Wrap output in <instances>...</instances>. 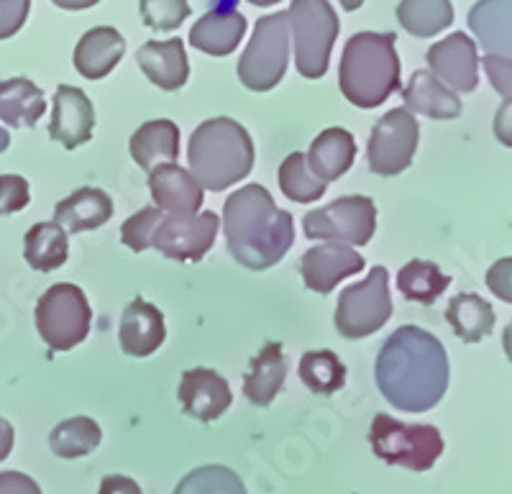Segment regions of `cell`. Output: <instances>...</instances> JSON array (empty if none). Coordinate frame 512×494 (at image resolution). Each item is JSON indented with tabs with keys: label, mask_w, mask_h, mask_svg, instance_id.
<instances>
[{
	"label": "cell",
	"mask_w": 512,
	"mask_h": 494,
	"mask_svg": "<svg viewBox=\"0 0 512 494\" xmlns=\"http://www.w3.org/2000/svg\"><path fill=\"white\" fill-rule=\"evenodd\" d=\"M469 29L487 54L512 59V0H479L469 11Z\"/></svg>",
	"instance_id": "obj_26"
},
{
	"label": "cell",
	"mask_w": 512,
	"mask_h": 494,
	"mask_svg": "<svg viewBox=\"0 0 512 494\" xmlns=\"http://www.w3.org/2000/svg\"><path fill=\"white\" fill-rule=\"evenodd\" d=\"M287 379V356L282 343L267 341L262 351L249 361L244 374V395L251 405L267 407L280 395Z\"/></svg>",
	"instance_id": "obj_20"
},
{
	"label": "cell",
	"mask_w": 512,
	"mask_h": 494,
	"mask_svg": "<svg viewBox=\"0 0 512 494\" xmlns=\"http://www.w3.org/2000/svg\"><path fill=\"white\" fill-rule=\"evenodd\" d=\"M326 182L308 169L303 152H292L280 164V190L292 203H315L326 195Z\"/></svg>",
	"instance_id": "obj_35"
},
{
	"label": "cell",
	"mask_w": 512,
	"mask_h": 494,
	"mask_svg": "<svg viewBox=\"0 0 512 494\" xmlns=\"http://www.w3.org/2000/svg\"><path fill=\"white\" fill-rule=\"evenodd\" d=\"M484 70H487L489 82H492V88L502 95V98H512V59H502V57H487L482 59Z\"/></svg>",
	"instance_id": "obj_42"
},
{
	"label": "cell",
	"mask_w": 512,
	"mask_h": 494,
	"mask_svg": "<svg viewBox=\"0 0 512 494\" xmlns=\"http://www.w3.org/2000/svg\"><path fill=\"white\" fill-rule=\"evenodd\" d=\"M103 441V431L93 418L77 415V418H67L49 433V448L59 459H82L90 456L95 448Z\"/></svg>",
	"instance_id": "obj_33"
},
{
	"label": "cell",
	"mask_w": 512,
	"mask_h": 494,
	"mask_svg": "<svg viewBox=\"0 0 512 494\" xmlns=\"http://www.w3.org/2000/svg\"><path fill=\"white\" fill-rule=\"evenodd\" d=\"M356 159V141L354 136L346 131V128H326L320 131L318 139H313L308 154H305V162L308 169L313 172L318 180L328 182L344 177L351 169Z\"/></svg>",
	"instance_id": "obj_25"
},
{
	"label": "cell",
	"mask_w": 512,
	"mask_h": 494,
	"mask_svg": "<svg viewBox=\"0 0 512 494\" xmlns=\"http://www.w3.org/2000/svg\"><path fill=\"white\" fill-rule=\"evenodd\" d=\"M292 31L297 72L308 80H320L328 72V59L341 24L328 0H292L287 11Z\"/></svg>",
	"instance_id": "obj_6"
},
{
	"label": "cell",
	"mask_w": 512,
	"mask_h": 494,
	"mask_svg": "<svg viewBox=\"0 0 512 494\" xmlns=\"http://www.w3.org/2000/svg\"><path fill=\"white\" fill-rule=\"evenodd\" d=\"M246 34V18L236 8L208 11L190 31V44L210 57H228L236 52Z\"/></svg>",
	"instance_id": "obj_21"
},
{
	"label": "cell",
	"mask_w": 512,
	"mask_h": 494,
	"mask_svg": "<svg viewBox=\"0 0 512 494\" xmlns=\"http://www.w3.org/2000/svg\"><path fill=\"white\" fill-rule=\"evenodd\" d=\"M93 308L77 285L59 282L36 303V331L52 351H72L88 338Z\"/></svg>",
	"instance_id": "obj_8"
},
{
	"label": "cell",
	"mask_w": 512,
	"mask_h": 494,
	"mask_svg": "<svg viewBox=\"0 0 512 494\" xmlns=\"http://www.w3.org/2000/svg\"><path fill=\"white\" fill-rule=\"evenodd\" d=\"M139 11L144 26L152 31H175L190 16L187 0H139Z\"/></svg>",
	"instance_id": "obj_37"
},
{
	"label": "cell",
	"mask_w": 512,
	"mask_h": 494,
	"mask_svg": "<svg viewBox=\"0 0 512 494\" xmlns=\"http://www.w3.org/2000/svg\"><path fill=\"white\" fill-rule=\"evenodd\" d=\"M290 57L287 11H277L256 21L254 36L239 59V80L251 93H269L282 82Z\"/></svg>",
	"instance_id": "obj_7"
},
{
	"label": "cell",
	"mask_w": 512,
	"mask_h": 494,
	"mask_svg": "<svg viewBox=\"0 0 512 494\" xmlns=\"http://www.w3.org/2000/svg\"><path fill=\"white\" fill-rule=\"evenodd\" d=\"M405 111L420 113V116L436 118V121H454L461 116V98L448 90L433 72H413L410 82L402 90Z\"/></svg>",
	"instance_id": "obj_24"
},
{
	"label": "cell",
	"mask_w": 512,
	"mask_h": 494,
	"mask_svg": "<svg viewBox=\"0 0 512 494\" xmlns=\"http://www.w3.org/2000/svg\"><path fill=\"white\" fill-rule=\"evenodd\" d=\"M24 259L36 272L62 269L70 259V239L59 223H34L24 236Z\"/></svg>",
	"instance_id": "obj_29"
},
{
	"label": "cell",
	"mask_w": 512,
	"mask_h": 494,
	"mask_svg": "<svg viewBox=\"0 0 512 494\" xmlns=\"http://www.w3.org/2000/svg\"><path fill=\"white\" fill-rule=\"evenodd\" d=\"M128 152L146 172H152L162 162H175L180 157V128L169 118L146 121L128 139Z\"/></svg>",
	"instance_id": "obj_27"
},
{
	"label": "cell",
	"mask_w": 512,
	"mask_h": 494,
	"mask_svg": "<svg viewBox=\"0 0 512 494\" xmlns=\"http://www.w3.org/2000/svg\"><path fill=\"white\" fill-rule=\"evenodd\" d=\"M16 443V431L6 418H0V461H6Z\"/></svg>",
	"instance_id": "obj_46"
},
{
	"label": "cell",
	"mask_w": 512,
	"mask_h": 494,
	"mask_svg": "<svg viewBox=\"0 0 512 494\" xmlns=\"http://www.w3.org/2000/svg\"><path fill=\"white\" fill-rule=\"evenodd\" d=\"M495 136L502 146L512 149V98L502 100L495 113Z\"/></svg>",
	"instance_id": "obj_44"
},
{
	"label": "cell",
	"mask_w": 512,
	"mask_h": 494,
	"mask_svg": "<svg viewBox=\"0 0 512 494\" xmlns=\"http://www.w3.org/2000/svg\"><path fill=\"white\" fill-rule=\"evenodd\" d=\"M126 41L113 26H95L77 41L75 70L88 80H103L118 67Z\"/></svg>",
	"instance_id": "obj_23"
},
{
	"label": "cell",
	"mask_w": 512,
	"mask_h": 494,
	"mask_svg": "<svg viewBox=\"0 0 512 494\" xmlns=\"http://www.w3.org/2000/svg\"><path fill=\"white\" fill-rule=\"evenodd\" d=\"M390 318V272L384 267H374L364 282L349 285L338 295L333 326L344 338L356 341V338L374 336Z\"/></svg>",
	"instance_id": "obj_9"
},
{
	"label": "cell",
	"mask_w": 512,
	"mask_h": 494,
	"mask_svg": "<svg viewBox=\"0 0 512 494\" xmlns=\"http://www.w3.org/2000/svg\"><path fill=\"white\" fill-rule=\"evenodd\" d=\"M218 226L221 218L210 210L198 216H162L152 233V246L175 262H203L216 244Z\"/></svg>",
	"instance_id": "obj_12"
},
{
	"label": "cell",
	"mask_w": 512,
	"mask_h": 494,
	"mask_svg": "<svg viewBox=\"0 0 512 494\" xmlns=\"http://www.w3.org/2000/svg\"><path fill=\"white\" fill-rule=\"evenodd\" d=\"M303 231L313 241L344 246H367L377 231V208L372 198L346 195L303 218Z\"/></svg>",
	"instance_id": "obj_10"
},
{
	"label": "cell",
	"mask_w": 512,
	"mask_h": 494,
	"mask_svg": "<svg viewBox=\"0 0 512 494\" xmlns=\"http://www.w3.org/2000/svg\"><path fill=\"white\" fill-rule=\"evenodd\" d=\"M428 64L436 77H441L446 85L456 90V93H472L479 85V57L477 44L466 34L456 31V34L446 36L443 41L433 44L428 49Z\"/></svg>",
	"instance_id": "obj_16"
},
{
	"label": "cell",
	"mask_w": 512,
	"mask_h": 494,
	"mask_svg": "<svg viewBox=\"0 0 512 494\" xmlns=\"http://www.w3.org/2000/svg\"><path fill=\"white\" fill-rule=\"evenodd\" d=\"M338 85L344 98L364 111H372L400 90L395 34L359 31L351 36L338 67Z\"/></svg>",
	"instance_id": "obj_4"
},
{
	"label": "cell",
	"mask_w": 512,
	"mask_h": 494,
	"mask_svg": "<svg viewBox=\"0 0 512 494\" xmlns=\"http://www.w3.org/2000/svg\"><path fill=\"white\" fill-rule=\"evenodd\" d=\"M251 6H259V8H267V6H274V3H280V0H249Z\"/></svg>",
	"instance_id": "obj_51"
},
{
	"label": "cell",
	"mask_w": 512,
	"mask_h": 494,
	"mask_svg": "<svg viewBox=\"0 0 512 494\" xmlns=\"http://www.w3.org/2000/svg\"><path fill=\"white\" fill-rule=\"evenodd\" d=\"M223 231L233 259L254 272L282 262L295 241V221L262 185L241 187L226 200Z\"/></svg>",
	"instance_id": "obj_2"
},
{
	"label": "cell",
	"mask_w": 512,
	"mask_h": 494,
	"mask_svg": "<svg viewBox=\"0 0 512 494\" xmlns=\"http://www.w3.org/2000/svg\"><path fill=\"white\" fill-rule=\"evenodd\" d=\"M8 146H11V134H8V131H6V128H3V126H0V154H3V152H6V149H8Z\"/></svg>",
	"instance_id": "obj_49"
},
{
	"label": "cell",
	"mask_w": 512,
	"mask_h": 494,
	"mask_svg": "<svg viewBox=\"0 0 512 494\" xmlns=\"http://www.w3.org/2000/svg\"><path fill=\"white\" fill-rule=\"evenodd\" d=\"M95 108L93 100L72 85H59L52 100V123L49 136L64 149H80L93 139Z\"/></svg>",
	"instance_id": "obj_15"
},
{
	"label": "cell",
	"mask_w": 512,
	"mask_h": 494,
	"mask_svg": "<svg viewBox=\"0 0 512 494\" xmlns=\"http://www.w3.org/2000/svg\"><path fill=\"white\" fill-rule=\"evenodd\" d=\"M502 346H505V354L512 364V323L505 328V333H502Z\"/></svg>",
	"instance_id": "obj_48"
},
{
	"label": "cell",
	"mask_w": 512,
	"mask_h": 494,
	"mask_svg": "<svg viewBox=\"0 0 512 494\" xmlns=\"http://www.w3.org/2000/svg\"><path fill=\"white\" fill-rule=\"evenodd\" d=\"M149 192L169 216H198L205 200L200 182L177 162H162L149 172Z\"/></svg>",
	"instance_id": "obj_17"
},
{
	"label": "cell",
	"mask_w": 512,
	"mask_h": 494,
	"mask_svg": "<svg viewBox=\"0 0 512 494\" xmlns=\"http://www.w3.org/2000/svg\"><path fill=\"white\" fill-rule=\"evenodd\" d=\"M341 6H344V11H356V8L364 6V0H338Z\"/></svg>",
	"instance_id": "obj_50"
},
{
	"label": "cell",
	"mask_w": 512,
	"mask_h": 494,
	"mask_svg": "<svg viewBox=\"0 0 512 494\" xmlns=\"http://www.w3.org/2000/svg\"><path fill=\"white\" fill-rule=\"evenodd\" d=\"M451 285V277L441 272L436 262L413 259L397 272V290L405 300L420 305H433Z\"/></svg>",
	"instance_id": "obj_31"
},
{
	"label": "cell",
	"mask_w": 512,
	"mask_h": 494,
	"mask_svg": "<svg viewBox=\"0 0 512 494\" xmlns=\"http://www.w3.org/2000/svg\"><path fill=\"white\" fill-rule=\"evenodd\" d=\"M420 144V126L405 108L384 113L372 128L367 146L369 169L379 177H397L413 164Z\"/></svg>",
	"instance_id": "obj_11"
},
{
	"label": "cell",
	"mask_w": 512,
	"mask_h": 494,
	"mask_svg": "<svg viewBox=\"0 0 512 494\" xmlns=\"http://www.w3.org/2000/svg\"><path fill=\"white\" fill-rule=\"evenodd\" d=\"M172 494H249L244 482L233 469L221 464L198 466L185 474Z\"/></svg>",
	"instance_id": "obj_36"
},
{
	"label": "cell",
	"mask_w": 512,
	"mask_h": 494,
	"mask_svg": "<svg viewBox=\"0 0 512 494\" xmlns=\"http://www.w3.org/2000/svg\"><path fill=\"white\" fill-rule=\"evenodd\" d=\"M397 21L410 36L428 39L454 24L451 0H400Z\"/></svg>",
	"instance_id": "obj_32"
},
{
	"label": "cell",
	"mask_w": 512,
	"mask_h": 494,
	"mask_svg": "<svg viewBox=\"0 0 512 494\" xmlns=\"http://www.w3.org/2000/svg\"><path fill=\"white\" fill-rule=\"evenodd\" d=\"M54 6L64 8V11H85V8L98 6L100 0H52Z\"/></svg>",
	"instance_id": "obj_47"
},
{
	"label": "cell",
	"mask_w": 512,
	"mask_h": 494,
	"mask_svg": "<svg viewBox=\"0 0 512 494\" xmlns=\"http://www.w3.org/2000/svg\"><path fill=\"white\" fill-rule=\"evenodd\" d=\"M31 203L29 180L21 175H0V218L13 216Z\"/></svg>",
	"instance_id": "obj_39"
},
{
	"label": "cell",
	"mask_w": 512,
	"mask_h": 494,
	"mask_svg": "<svg viewBox=\"0 0 512 494\" xmlns=\"http://www.w3.org/2000/svg\"><path fill=\"white\" fill-rule=\"evenodd\" d=\"M159 221H162V210H159L157 205L141 208L136 216H131L121 226V241L128 249L136 251V254L152 249V233Z\"/></svg>",
	"instance_id": "obj_38"
},
{
	"label": "cell",
	"mask_w": 512,
	"mask_h": 494,
	"mask_svg": "<svg viewBox=\"0 0 512 494\" xmlns=\"http://www.w3.org/2000/svg\"><path fill=\"white\" fill-rule=\"evenodd\" d=\"M369 446L384 464L410 471H428L443 454V436L436 425L400 423L387 413H377L369 428Z\"/></svg>",
	"instance_id": "obj_5"
},
{
	"label": "cell",
	"mask_w": 512,
	"mask_h": 494,
	"mask_svg": "<svg viewBox=\"0 0 512 494\" xmlns=\"http://www.w3.org/2000/svg\"><path fill=\"white\" fill-rule=\"evenodd\" d=\"M0 494H41V487L24 471H0Z\"/></svg>",
	"instance_id": "obj_43"
},
{
	"label": "cell",
	"mask_w": 512,
	"mask_h": 494,
	"mask_svg": "<svg viewBox=\"0 0 512 494\" xmlns=\"http://www.w3.org/2000/svg\"><path fill=\"white\" fill-rule=\"evenodd\" d=\"M446 320L464 343H479L495 331L497 323L492 305L474 292H459L456 297H451Z\"/></svg>",
	"instance_id": "obj_30"
},
{
	"label": "cell",
	"mask_w": 512,
	"mask_h": 494,
	"mask_svg": "<svg viewBox=\"0 0 512 494\" xmlns=\"http://www.w3.org/2000/svg\"><path fill=\"white\" fill-rule=\"evenodd\" d=\"M364 267H367V259L356 254L351 246L326 241V244L305 251L303 259H300V277H303L305 287L310 292L331 295L338 282H344L346 277H354Z\"/></svg>",
	"instance_id": "obj_13"
},
{
	"label": "cell",
	"mask_w": 512,
	"mask_h": 494,
	"mask_svg": "<svg viewBox=\"0 0 512 494\" xmlns=\"http://www.w3.org/2000/svg\"><path fill=\"white\" fill-rule=\"evenodd\" d=\"M164 338H167V326H164L162 310L146 303L144 297H134L123 310L121 326H118V343L123 354L146 359L159 351Z\"/></svg>",
	"instance_id": "obj_18"
},
{
	"label": "cell",
	"mask_w": 512,
	"mask_h": 494,
	"mask_svg": "<svg viewBox=\"0 0 512 494\" xmlns=\"http://www.w3.org/2000/svg\"><path fill=\"white\" fill-rule=\"evenodd\" d=\"M187 159L203 190L223 192L254 169V141L233 118H208L192 131Z\"/></svg>",
	"instance_id": "obj_3"
},
{
	"label": "cell",
	"mask_w": 512,
	"mask_h": 494,
	"mask_svg": "<svg viewBox=\"0 0 512 494\" xmlns=\"http://www.w3.org/2000/svg\"><path fill=\"white\" fill-rule=\"evenodd\" d=\"M297 374L313 395H333L346 384V364L328 349L303 354Z\"/></svg>",
	"instance_id": "obj_34"
},
{
	"label": "cell",
	"mask_w": 512,
	"mask_h": 494,
	"mask_svg": "<svg viewBox=\"0 0 512 494\" xmlns=\"http://www.w3.org/2000/svg\"><path fill=\"white\" fill-rule=\"evenodd\" d=\"M113 218V200L111 195L100 187H80L72 192L70 198L59 200L54 208V223L70 233L95 231L103 228Z\"/></svg>",
	"instance_id": "obj_22"
},
{
	"label": "cell",
	"mask_w": 512,
	"mask_h": 494,
	"mask_svg": "<svg viewBox=\"0 0 512 494\" xmlns=\"http://www.w3.org/2000/svg\"><path fill=\"white\" fill-rule=\"evenodd\" d=\"M98 494H144V492H141V487L131 477H123V474H108V477H103V482H100Z\"/></svg>",
	"instance_id": "obj_45"
},
{
	"label": "cell",
	"mask_w": 512,
	"mask_h": 494,
	"mask_svg": "<svg viewBox=\"0 0 512 494\" xmlns=\"http://www.w3.org/2000/svg\"><path fill=\"white\" fill-rule=\"evenodd\" d=\"M177 400L182 405V413L200 420V423H213L233 405L228 382L216 369L208 367L187 369L182 374L180 387H177Z\"/></svg>",
	"instance_id": "obj_14"
},
{
	"label": "cell",
	"mask_w": 512,
	"mask_h": 494,
	"mask_svg": "<svg viewBox=\"0 0 512 494\" xmlns=\"http://www.w3.org/2000/svg\"><path fill=\"white\" fill-rule=\"evenodd\" d=\"M141 72L164 93H175L190 77V62H187L185 44L182 39L146 41L136 52Z\"/></svg>",
	"instance_id": "obj_19"
},
{
	"label": "cell",
	"mask_w": 512,
	"mask_h": 494,
	"mask_svg": "<svg viewBox=\"0 0 512 494\" xmlns=\"http://www.w3.org/2000/svg\"><path fill=\"white\" fill-rule=\"evenodd\" d=\"M448 354L433 333L402 326L384 341L374 364L382 397L402 413H428L448 390Z\"/></svg>",
	"instance_id": "obj_1"
},
{
	"label": "cell",
	"mask_w": 512,
	"mask_h": 494,
	"mask_svg": "<svg viewBox=\"0 0 512 494\" xmlns=\"http://www.w3.org/2000/svg\"><path fill=\"white\" fill-rule=\"evenodd\" d=\"M47 113V98L26 77L0 82V121L11 128H34Z\"/></svg>",
	"instance_id": "obj_28"
},
{
	"label": "cell",
	"mask_w": 512,
	"mask_h": 494,
	"mask_svg": "<svg viewBox=\"0 0 512 494\" xmlns=\"http://www.w3.org/2000/svg\"><path fill=\"white\" fill-rule=\"evenodd\" d=\"M487 287L497 300L512 305V256H502L489 267Z\"/></svg>",
	"instance_id": "obj_41"
},
{
	"label": "cell",
	"mask_w": 512,
	"mask_h": 494,
	"mask_svg": "<svg viewBox=\"0 0 512 494\" xmlns=\"http://www.w3.org/2000/svg\"><path fill=\"white\" fill-rule=\"evenodd\" d=\"M31 11V0H0V41L21 31Z\"/></svg>",
	"instance_id": "obj_40"
}]
</instances>
